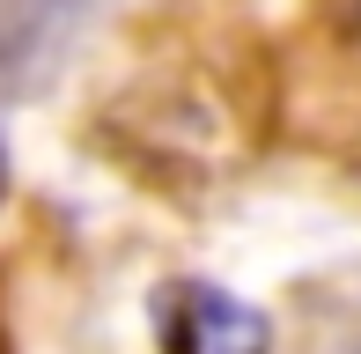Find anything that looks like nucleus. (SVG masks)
I'll use <instances>...</instances> for the list:
<instances>
[{
	"mask_svg": "<svg viewBox=\"0 0 361 354\" xmlns=\"http://www.w3.org/2000/svg\"><path fill=\"white\" fill-rule=\"evenodd\" d=\"M266 317L221 288H177V354H266Z\"/></svg>",
	"mask_w": 361,
	"mask_h": 354,
	"instance_id": "nucleus-1",
	"label": "nucleus"
},
{
	"mask_svg": "<svg viewBox=\"0 0 361 354\" xmlns=\"http://www.w3.org/2000/svg\"><path fill=\"white\" fill-rule=\"evenodd\" d=\"M0 200H8V148H0Z\"/></svg>",
	"mask_w": 361,
	"mask_h": 354,
	"instance_id": "nucleus-2",
	"label": "nucleus"
}]
</instances>
